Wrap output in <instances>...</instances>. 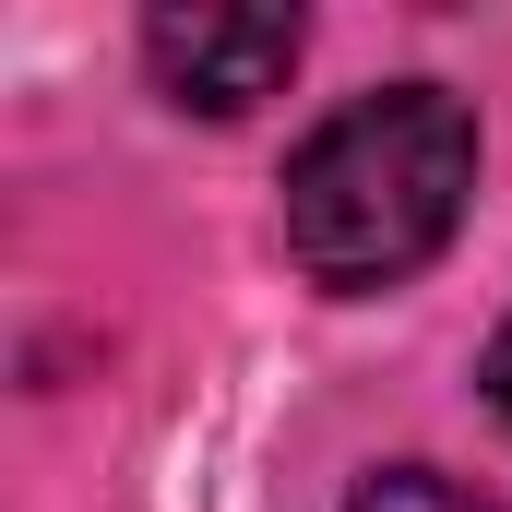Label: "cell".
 <instances>
[{"mask_svg": "<svg viewBox=\"0 0 512 512\" xmlns=\"http://www.w3.org/2000/svg\"><path fill=\"white\" fill-rule=\"evenodd\" d=\"M465 191H477V120H465V96L382 84V96L334 108L286 155V251H298L310 286L370 298V286H405L465 227Z\"/></svg>", "mask_w": 512, "mask_h": 512, "instance_id": "obj_1", "label": "cell"}, {"mask_svg": "<svg viewBox=\"0 0 512 512\" xmlns=\"http://www.w3.org/2000/svg\"><path fill=\"white\" fill-rule=\"evenodd\" d=\"M143 60L179 108L203 120H239L262 108L286 72H298V12H239V0H191V12H155L143 24Z\"/></svg>", "mask_w": 512, "mask_h": 512, "instance_id": "obj_2", "label": "cell"}, {"mask_svg": "<svg viewBox=\"0 0 512 512\" xmlns=\"http://www.w3.org/2000/svg\"><path fill=\"white\" fill-rule=\"evenodd\" d=\"M358 512H489V501H477V489H453V477H417V465H405V477H370Z\"/></svg>", "mask_w": 512, "mask_h": 512, "instance_id": "obj_3", "label": "cell"}, {"mask_svg": "<svg viewBox=\"0 0 512 512\" xmlns=\"http://www.w3.org/2000/svg\"><path fill=\"white\" fill-rule=\"evenodd\" d=\"M489 393H501V417H512V322H501V346H489Z\"/></svg>", "mask_w": 512, "mask_h": 512, "instance_id": "obj_4", "label": "cell"}]
</instances>
